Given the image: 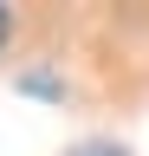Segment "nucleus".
Here are the masks:
<instances>
[{
  "label": "nucleus",
  "mask_w": 149,
  "mask_h": 156,
  "mask_svg": "<svg viewBox=\"0 0 149 156\" xmlns=\"http://www.w3.org/2000/svg\"><path fill=\"white\" fill-rule=\"evenodd\" d=\"M78 156H123V150H110V143H84Z\"/></svg>",
  "instance_id": "obj_1"
},
{
  "label": "nucleus",
  "mask_w": 149,
  "mask_h": 156,
  "mask_svg": "<svg viewBox=\"0 0 149 156\" xmlns=\"http://www.w3.org/2000/svg\"><path fill=\"white\" fill-rule=\"evenodd\" d=\"M7 33H13V13H7V7H0V39H7Z\"/></svg>",
  "instance_id": "obj_2"
}]
</instances>
